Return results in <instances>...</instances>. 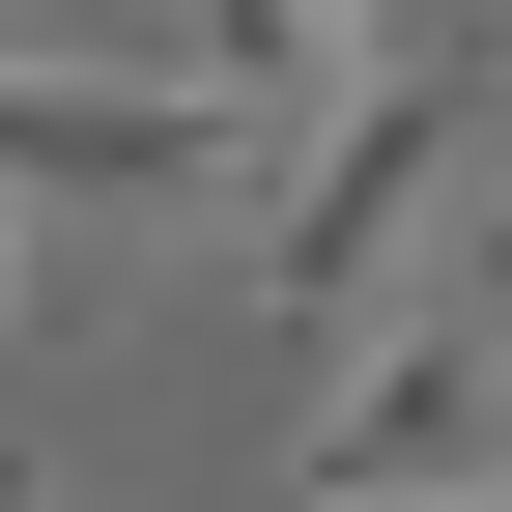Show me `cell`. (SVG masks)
Listing matches in <instances>:
<instances>
[{"instance_id":"obj_8","label":"cell","mask_w":512,"mask_h":512,"mask_svg":"<svg viewBox=\"0 0 512 512\" xmlns=\"http://www.w3.org/2000/svg\"><path fill=\"white\" fill-rule=\"evenodd\" d=\"M0 512H57V484H29V456H0Z\"/></svg>"},{"instance_id":"obj_7","label":"cell","mask_w":512,"mask_h":512,"mask_svg":"<svg viewBox=\"0 0 512 512\" xmlns=\"http://www.w3.org/2000/svg\"><path fill=\"white\" fill-rule=\"evenodd\" d=\"M399 29H427V0H399ZM456 29H512V0H456Z\"/></svg>"},{"instance_id":"obj_3","label":"cell","mask_w":512,"mask_h":512,"mask_svg":"<svg viewBox=\"0 0 512 512\" xmlns=\"http://www.w3.org/2000/svg\"><path fill=\"white\" fill-rule=\"evenodd\" d=\"M484 484H512V313H484V285H427L399 342H342V370H313L285 512H484Z\"/></svg>"},{"instance_id":"obj_9","label":"cell","mask_w":512,"mask_h":512,"mask_svg":"<svg viewBox=\"0 0 512 512\" xmlns=\"http://www.w3.org/2000/svg\"><path fill=\"white\" fill-rule=\"evenodd\" d=\"M484 512H512V484H484Z\"/></svg>"},{"instance_id":"obj_4","label":"cell","mask_w":512,"mask_h":512,"mask_svg":"<svg viewBox=\"0 0 512 512\" xmlns=\"http://www.w3.org/2000/svg\"><path fill=\"white\" fill-rule=\"evenodd\" d=\"M171 57H228L256 114H313V86H370V57H399V0H143Z\"/></svg>"},{"instance_id":"obj_2","label":"cell","mask_w":512,"mask_h":512,"mask_svg":"<svg viewBox=\"0 0 512 512\" xmlns=\"http://www.w3.org/2000/svg\"><path fill=\"white\" fill-rule=\"evenodd\" d=\"M285 171V114L171 29H0V200H114V228H228Z\"/></svg>"},{"instance_id":"obj_6","label":"cell","mask_w":512,"mask_h":512,"mask_svg":"<svg viewBox=\"0 0 512 512\" xmlns=\"http://www.w3.org/2000/svg\"><path fill=\"white\" fill-rule=\"evenodd\" d=\"M0 29H143V0H0Z\"/></svg>"},{"instance_id":"obj_1","label":"cell","mask_w":512,"mask_h":512,"mask_svg":"<svg viewBox=\"0 0 512 512\" xmlns=\"http://www.w3.org/2000/svg\"><path fill=\"white\" fill-rule=\"evenodd\" d=\"M484 143H512V29H399L370 86H313L285 171H256V313H285L313 370L399 342L427 256H456V200H484Z\"/></svg>"},{"instance_id":"obj_5","label":"cell","mask_w":512,"mask_h":512,"mask_svg":"<svg viewBox=\"0 0 512 512\" xmlns=\"http://www.w3.org/2000/svg\"><path fill=\"white\" fill-rule=\"evenodd\" d=\"M29 313H57V200H0V342H29Z\"/></svg>"}]
</instances>
